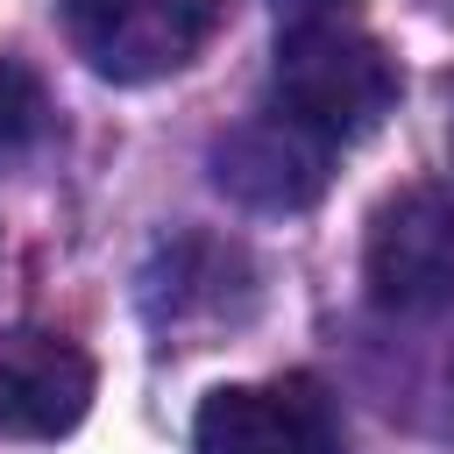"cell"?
<instances>
[{"instance_id":"6","label":"cell","mask_w":454,"mask_h":454,"mask_svg":"<svg viewBox=\"0 0 454 454\" xmlns=\"http://www.w3.org/2000/svg\"><path fill=\"white\" fill-rule=\"evenodd\" d=\"M92 404V362L64 333H7L0 340V433L57 440Z\"/></svg>"},{"instance_id":"7","label":"cell","mask_w":454,"mask_h":454,"mask_svg":"<svg viewBox=\"0 0 454 454\" xmlns=\"http://www.w3.org/2000/svg\"><path fill=\"white\" fill-rule=\"evenodd\" d=\"M50 135V92L28 64L0 57V163H21Z\"/></svg>"},{"instance_id":"2","label":"cell","mask_w":454,"mask_h":454,"mask_svg":"<svg viewBox=\"0 0 454 454\" xmlns=\"http://www.w3.org/2000/svg\"><path fill=\"white\" fill-rule=\"evenodd\" d=\"M57 7L71 50L114 85H149L184 71L227 14V0H57Z\"/></svg>"},{"instance_id":"4","label":"cell","mask_w":454,"mask_h":454,"mask_svg":"<svg viewBox=\"0 0 454 454\" xmlns=\"http://www.w3.org/2000/svg\"><path fill=\"white\" fill-rule=\"evenodd\" d=\"M192 447L199 454H340V426L312 376L220 383L192 419Z\"/></svg>"},{"instance_id":"5","label":"cell","mask_w":454,"mask_h":454,"mask_svg":"<svg viewBox=\"0 0 454 454\" xmlns=\"http://www.w3.org/2000/svg\"><path fill=\"white\" fill-rule=\"evenodd\" d=\"M326 163H333V149L319 135H305L298 121L262 106L213 149V184L255 213H298L326 192Z\"/></svg>"},{"instance_id":"1","label":"cell","mask_w":454,"mask_h":454,"mask_svg":"<svg viewBox=\"0 0 454 454\" xmlns=\"http://www.w3.org/2000/svg\"><path fill=\"white\" fill-rule=\"evenodd\" d=\"M270 106L305 135H319L326 149H348L376 135L383 114L397 106V57L340 14H298L277 35Z\"/></svg>"},{"instance_id":"8","label":"cell","mask_w":454,"mask_h":454,"mask_svg":"<svg viewBox=\"0 0 454 454\" xmlns=\"http://www.w3.org/2000/svg\"><path fill=\"white\" fill-rule=\"evenodd\" d=\"M298 14H333V7H348V0H291Z\"/></svg>"},{"instance_id":"3","label":"cell","mask_w":454,"mask_h":454,"mask_svg":"<svg viewBox=\"0 0 454 454\" xmlns=\"http://www.w3.org/2000/svg\"><path fill=\"white\" fill-rule=\"evenodd\" d=\"M362 284L369 305L390 319H426L454 305V199L411 184L376 206L362 241Z\"/></svg>"}]
</instances>
